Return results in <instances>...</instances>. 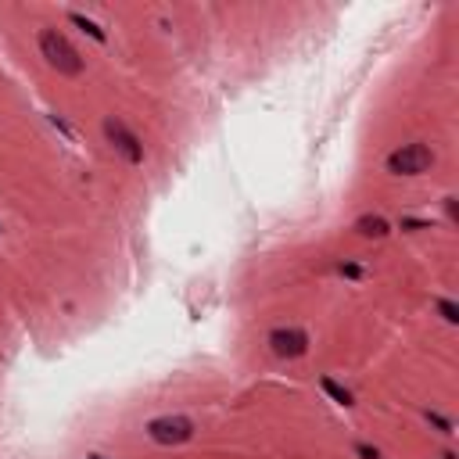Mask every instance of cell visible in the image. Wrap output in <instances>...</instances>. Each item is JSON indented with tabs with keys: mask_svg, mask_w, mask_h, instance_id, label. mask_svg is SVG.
Segmentation results:
<instances>
[{
	"mask_svg": "<svg viewBox=\"0 0 459 459\" xmlns=\"http://www.w3.org/2000/svg\"><path fill=\"white\" fill-rule=\"evenodd\" d=\"M40 50L47 65L58 72V76H83V54L72 47V40L58 29H43L40 32Z\"/></svg>",
	"mask_w": 459,
	"mask_h": 459,
	"instance_id": "obj_1",
	"label": "cell"
},
{
	"mask_svg": "<svg viewBox=\"0 0 459 459\" xmlns=\"http://www.w3.org/2000/svg\"><path fill=\"white\" fill-rule=\"evenodd\" d=\"M434 165V151L427 144H402L398 151L388 155V173L391 176H420Z\"/></svg>",
	"mask_w": 459,
	"mask_h": 459,
	"instance_id": "obj_2",
	"label": "cell"
},
{
	"mask_svg": "<svg viewBox=\"0 0 459 459\" xmlns=\"http://www.w3.org/2000/svg\"><path fill=\"white\" fill-rule=\"evenodd\" d=\"M148 438L155 445H183L194 438V420L183 413H169V416H155L148 424Z\"/></svg>",
	"mask_w": 459,
	"mask_h": 459,
	"instance_id": "obj_3",
	"label": "cell"
},
{
	"mask_svg": "<svg viewBox=\"0 0 459 459\" xmlns=\"http://www.w3.org/2000/svg\"><path fill=\"white\" fill-rule=\"evenodd\" d=\"M104 137H108V144L130 162V165H140L144 162V144H140V137L126 126L122 119H115V115H108L104 119Z\"/></svg>",
	"mask_w": 459,
	"mask_h": 459,
	"instance_id": "obj_4",
	"label": "cell"
},
{
	"mask_svg": "<svg viewBox=\"0 0 459 459\" xmlns=\"http://www.w3.org/2000/svg\"><path fill=\"white\" fill-rule=\"evenodd\" d=\"M269 348H273V355H280V359H298L309 352V334L302 326H277L269 334Z\"/></svg>",
	"mask_w": 459,
	"mask_h": 459,
	"instance_id": "obj_5",
	"label": "cell"
},
{
	"mask_svg": "<svg viewBox=\"0 0 459 459\" xmlns=\"http://www.w3.org/2000/svg\"><path fill=\"white\" fill-rule=\"evenodd\" d=\"M355 230H359L362 237H373V241H380V237H388V233H391V223H388L384 215H359Z\"/></svg>",
	"mask_w": 459,
	"mask_h": 459,
	"instance_id": "obj_6",
	"label": "cell"
},
{
	"mask_svg": "<svg viewBox=\"0 0 459 459\" xmlns=\"http://www.w3.org/2000/svg\"><path fill=\"white\" fill-rule=\"evenodd\" d=\"M68 22L76 26V29H83V32L90 36V40H97V43H104V40H108V32L94 22V18H86V14H79V11H72V14H68Z\"/></svg>",
	"mask_w": 459,
	"mask_h": 459,
	"instance_id": "obj_7",
	"label": "cell"
},
{
	"mask_svg": "<svg viewBox=\"0 0 459 459\" xmlns=\"http://www.w3.org/2000/svg\"><path fill=\"white\" fill-rule=\"evenodd\" d=\"M320 388L330 395V402H338V406H352V391H348L344 384H338L334 377H320Z\"/></svg>",
	"mask_w": 459,
	"mask_h": 459,
	"instance_id": "obj_8",
	"label": "cell"
},
{
	"mask_svg": "<svg viewBox=\"0 0 459 459\" xmlns=\"http://www.w3.org/2000/svg\"><path fill=\"white\" fill-rule=\"evenodd\" d=\"M438 312H442L445 323H459V305L452 298H438Z\"/></svg>",
	"mask_w": 459,
	"mask_h": 459,
	"instance_id": "obj_9",
	"label": "cell"
},
{
	"mask_svg": "<svg viewBox=\"0 0 459 459\" xmlns=\"http://www.w3.org/2000/svg\"><path fill=\"white\" fill-rule=\"evenodd\" d=\"M424 416H427V424H431V427H438V431H442V434H456V431H452V420H449V416H442V413H434V409H427Z\"/></svg>",
	"mask_w": 459,
	"mask_h": 459,
	"instance_id": "obj_10",
	"label": "cell"
},
{
	"mask_svg": "<svg viewBox=\"0 0 459 459\" xmlns=\"http://www.w3.org/2000/svg\"><path fill=\"white\" fill-rule=\"evenodd\" d=\"M338 273H341V277H348V280H359L362 277V266H355V262H338Z\"/></svg>",
	"mask_w": 459,
	"mask_h": 459,
	"instance_id": "obj_11",
	"label": "cell"
},
{
	"mask_svg": "<svg viewBox=\"0 0 459 459\" xmlns=\"http://www.w3.org/2000/svg\"><path fill=\"white\" fill-rule=\"evenodd\" d=\"M398 226H402V230H431V223H427V219H409V215L402 219Z\"/></svg>",
	"mask_w": 459,
	"mask_h": 459,
	"instance_id": "obj_12",
	"label": "cell"
},
{
	"mask_svg": "<svg viewBox=\"0 0 459 459\" xmlns=\"http://www.w3.org/2000/svg\"><path fill=\"white\" fill-rule=\"evenodd\" d=\"M355 452H359V459H380V452H377L373 445H366V442H359Z\"/></svg>",
	"mask_w": 459,
	"mask_h": 459,
	"instance_id": "obj_13",
	"label": "cell"
},
{
	"mask_svg": "<svg viewBox=\"0 0 459 459\" xmlns=\"http://www.w3.org/2000/svg\"><path fill=\"white\" fill-rule=\"evenodd\" d=\"M445 212H449V219H452V223L459 219V201H456V197H445Z\"/></svg>",
	"mask_w": 459,
	"mask_h": 459,
	"instance_id": "obj_14",
	"label": "cell"
},
{
	"mask_svg": "<svg viewBox=\"0 0 459 459\" xmlns=\"http://www.w3.org/2000/svg\"><path fill=\"white\" fill-rule=\"evenodd\" d=\"M90 459H104V456H90Z\"/></svg>",
	"mask_w": 459,
	"mask_h": 459,
	"instance_id": "obj_15",
	"label": "cell"
}]
</instances>
